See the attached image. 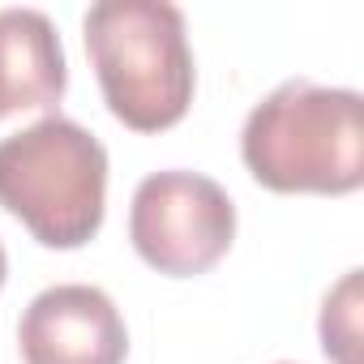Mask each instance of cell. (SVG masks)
<instances>
[{"label": "cell", "mask_w": 364, "mask_h": 364, "mask_svg": "<svg viewBox=\"0 0 364 364\" xmlns=\"http://www.w3.org/2000/svg\"><path fill=\"white\" fill-rule=\"evenodd\" d=\"M240 159L270 193H355L364 185V99L291 77L245 116Z\"/></svg>", "instance_id": "1"}, {"label": "cell", "mask_w": 364, "mask_h": 364, "mask_svg": "<svg viewBox=\"0 0 364 364\" xmlns=\"http://www.w3.org/2000/svg\"><path fill=\"white\" fill-rule=\"evenodd\" d=\"M86 56L95 65L107 112L137 129L159 133L185 120L198 86L185 14L167 0H99L82 18Z\"/></svg>", "instance_id": "2"}, {"label": "cell", "mask_w": 364, "mask_h": 364, "mask_svg": "<svg viewBox=\"0 0 364 364\" xmlns=\"http://www.w3.org/2000/svg\"><path fill=\"white\" fill-rule=\"evenodd\" d=\"M0 206L48 249H82L107 210V150L69 116L0 141Z\"/></svg>", "instance_id": "3"}, {"label": "cell", "mask_w": 364, "mask_h": 364, "mask_svg": "<svg viewBox=\"0 0 364 364\" xmlns=\"http://www.w3.org/2000/svg\"><path fill=\"white\" fill-rule=\"evenodd\" d=\"M129 240L150 270L193 279L228 257L236 240V206L219 180L202 171H154L133 189Z\"/></svg>", "instance_id": "4"}, {"label": "cell", "mask_w": 364, "mask_h": 364, "mask_svg": "<svg viewBox=\"0 0 364 364\" xmlns=\"http://www.w3.org/2000/svg\"><path fill=\"white\" fill-rule=\"evenodd\" d=\"M26 364H124L129 330L103 287L56 283L39 291L18 326Z\"/></svg>", "instance_id": "5"}, {"label": "cell", "mask_w": 364, "mask_h": 364, "mask_svg": "<svg viewBox=\"0 0 364 364\" xmlns=\"http://www.w3.org/2000/svg\"><path fill=\"white\" fill-rule=\"evenodd\" d=\"M69 65L60 31L43 9H0V120L52 112L65 99Z\"/></svg>", "instance_id": "6"}, {"label": "cell", "mask_w": 364, "mask_h": 364, "mask_svg": "<svg viewBox=\"0 0 364 364\" xmlns=\"http://www.w3.org/2000/svg\"><path fill=\"white\" fill-rule=\"evenodd\" d=\"M360 338V270H347L343 283L321 304V351L334 364H355Z\"/></svg>", "instance_id": "7"}, {"label": "cell", "mask_w": 364, "mask_h": 364, "mask_svg": "<svg viewBox=\"0 0 364 364\" xmlns=\"http://www.w3.org/2000/svg\"><path fill=\"white\" fill-rule=\"evenodd\" d=\"M5 274H9V257H5V245H0V287H5Z\"/></svg>", "instance_id": "8"}]
</instances>
